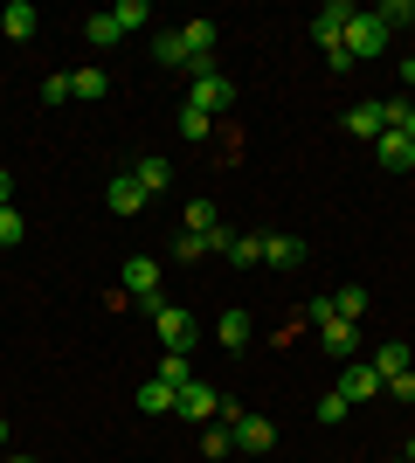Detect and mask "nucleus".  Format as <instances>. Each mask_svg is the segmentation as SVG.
<instances>
[{
    "instance_id": "ddd939ff",
    "label": "nucleus",
    "mask_w": 415,
    "mask_h": 463,
    "mask_svg": "<svg viewBox=\"0 0 415 463\" xmlns=\"http://www.w3.org/2000/svg\"><path fill=\"white\" fill-rule=\"evenodd\" d=\"M0 35H7V42L35 35V0H7V7H0Z\"/></svg>"
},
{
    "instance_id": "4468645a",
    "label": "nucleus",
    "mask_w": 415,
    "mask_h": 463,
    "mask_svg": "<svg viewBox=\"0 0 415 463\" xmlns=\"http://www.w3.org/2000/svg\"><path fill=\"white\" fill-rule=\"evenodd\" d=\"M104 208H111V214H138V208H146V187H138L132 174H118L111 187H104Z\"/></svg>"
},
{
    "instance_id": "473e14b6",
    "label": "nucleus",
    "mask_w": 415,
    "mask_h": 463,
    "mask_svg": "<svg viewBox=\"0 0 415 463\" xmlns=\"http://www.w3.org/2000/svg\"><path fill=\"white\" fill-rule=\"evenodd\" d=\"M21 235H28V222H21V208H0V250H7V242H21Z\"/></svg>"
},
{
    "instance_id": "393cba45",
    "label": "nucleus",
    "mask_w": 415,
    "mask_h": 463,
    "mask_svg": "<svg viewBox=\"0 0 415 463\" xmlns=\"http://www.w3.org/2000/svg\"><path fill=\"white\" fill-rule=\"evenodd\" d=\"M208 250H215V242H208V235H194V229H180V235H174V263H201Z\"/></svg>"
},
{
    "instance_id": "cd10ccee",
    "label": "nucleus",
    "mask_w": 415,
    "mask_h": 463,
    "mask_svg": "<svg viewBox=\"0 0 415 463\" xmlns=\"http://www.w3.org/2000/svg\"><path fill=\"white\" fill-rule=\"evenodd\" d=\"M83 35L98 42V49H111V42H118V21H111V7H104V14H90V21H83Z\"/></svg>"
},
{
    "instance_id": "bb28decb",
    "label": "nucleus",
    "mask_w": 415,
    "mask_h": 463,
    "mask_svg": "<svg viewBox=\"0 0 415 463\" xmlns=\"http://www.w3.org/2000/svg\"><path fill=\"white\" fill-rule=\"evenodd\" d=\"M333 311H339V318H360V311H367V290H360V284H339L333 290Z\"/></svg>"
},
{
    "instance_id": "1a4fd4ad",
    "label": "nucleus",
    "mask_w": 415,
    "mask_h": 463,
    "mask_svg": "<svg viewBox=\"0 0 415 463\" xmlns=\"http://www.w3.org/2000/svg\"><path fill=\"white\" fill-rule=\"evenodd\" d=\"M250 339H257V318H250V311H222V318H215V346L222 353H242V346H250Z\"/></svg>"
},
{
    "instance_id": "c85d7f7f",
    "label": "nucleus",
    "mask_w": 415,
    "mask_h": 463,
    "mask_svg": "<svg viewBox=\"0 0 415 463\" xmlns=\"http://www.w3.org/2000/svg\"><path fill=\"white\" fill-rule=\"evenodd\" d=\"M346 415H354V402H346V394H318V422H346Z\"/></svg>"
},
{
    "instance_id": "f704fd0d",
    "label": "nucleus",
    "mask_w": 415,
    "mask_h": 463,
    "mask_svg": "<svg viewBox=\"0 0 415 463\" xmlns=\"http://www.w3.org/2000/svg\"><path fill=\"white\" fill-rule=\"evenodd\" d=\"M388 394H395V402H415V367L395 373V381H388Z\"/></svg>"
},
{
    "instance_id": "6e6552de",
    "label": "nucleus",
    "mask_w": 415,
    "mask_h": 463,
    "mask_svg": "<svg viewBox=\"0 0 415 463\" xmlns=\"http://www.w3.org/2000/svg\"><path fill=\"white\" fill-rule=\"evenodd\" d=\"M174 415H187V422H201V429H208V422L222 415V394H215L208 381H187V387H180V408H174Z\"/></svg>"
},
{
    "instance_id": "4be33fe9",
    "label": "nucleus",
    "mask_w": 415,
    "mask_h": 463,
    "mask_svg": "<svg viewBox=\"0 0 415 463\" xmlns=\"http://www.w3.org/2000/svg\"><path fill=\"white\" fill-rule=\"evenodd\" d=\"M138 408H146V415H174L180 394H174L166 381H146V387H138Z\"/></svg>"
},
{
    "instance_id": "5701e85b",
    "label": "nucleus",
    "mask_w": 415,
    "mask_h": 463,
    "mask_svg": "<svg viewBox=\"0 0 415 463\" xmlns=\"http://www.w3.org/2000/svg\"><path fill=\"white\" fill-rule=\"evenodd\" d=\"M153 56L166 62V70H194V56H187V42H180V28H174V35H153Z\"/></svg>"
},
{
    "instance_id": "f257e3e1",
    "label": "nucleus",
    "mask_w": 415,
    "mask_h": 463,
    "mask_svg": "<svg viewBox=\"0 0 415 463\" xmlns=\"http://www.w3.org/2000/svg\"><path fill=\"white\" fill-rule=\"evenodd\" d=\"M187 104H194V111H229V104H236V83L222 77L215 62H194V70H187Z\"/></svg>"
},
{
    "instance_id": "a19ab883",
    "label": "nucleus",
    "mask_w": 415,
    "mask_h": 463,
    "mask_svg": "<svg viewBox=\"0 0 415 463\" xmlns=\"http://www.w3.org/2000/svg\"><path fill=\"white\" fill-rule=\"evenodd\" d=\"M0 443H7V415H0Z\"/></svg>"
},
{
    "instance_id": "c9c22d12",
    "label": "nucleus",
    "mask_w": 415,
    "mask_h": 463,
    "mask_svg": "<svg viewBox=\"0 0 415 463\" xmlns=\"http://www.w3.org/2000/svg\"><path fill=\"white\" fill-rule=\"evenodd\" d=\"M395 132H401V138H409V146H415V104H401V118H395Z\"/></svg>"
},
{
    "instance_id": "f3484780",
    "label": "nucleus",
    "mask_w": 415,
    "mask_h": 463,
    "mask_svg": "<svg viewBox=\"0 0 415 463\" xmlns=\"http://www.w3.org/2000/svg\"><path fill=\"white\" fill-rule=\"evenodd\" d=\"M111 21H118V35H138V28H153V0H118Z\"/></svg>"
},
{
    "instance_id": "e433bc0d",
    "label": "nucleus",
    "mask_w": 415,
    "mask_h": 463,
    "mask_svg": "<svg viewBox=\"0 0 415 463\" xmlns=\"http://www.w3.org/2000/svg\"><path fill=\"white\" fill-rule=\"evenodd\" d=\"M0 208H14V174L0 166Z\"/></svg>"
},
{
    "instance_id": "9d476101",
    "label": "nucleus",
    "mask_w": 415,
    "mask_h": 463,
    "mask_svg": "<svg viewBox=\"0 0 415 463\" xmlns=\"http://www.w3.org/2000/svg\"><path fill=\"white\" fill-rule=\"evenodd\" d=\"M208 242H215L236 270H257V263H263V235H229V229H222V235H208Z\"/></svg>"
},
{
    "instance_id": "a211bd4d",
    "label": "nucleus",
    "mask_w": 415,
    "mask_h": 463,
    "mask_svg": "<svg viewBox=\"0 0 415 463\" xmlns=\"http://www.w3.org/2000/svg\"><path fill=\"white\" fill-rule=\"evenodd\" d=\"M201 457H208V463H229V457H236V436H229V422H208V429H201Z\"/></svg>"
},
{
    "instance_id": "39448f33",
    "label": "nucleus",
    "mask_w": 415,
    "mask_h": 463,
    "mask_svg": "<svg viewBox=\"0 0 415 463\" xmlns=\"http://www.w3.org/2000/svg\"><path fill=\"white\" fill-rule=\"evenodd\" d=\"M339 394H346L354 408H367V402H381V394H388V381L374 373V360H346V367H339Z\"/></svg>"
},
{
    "instance_id": "79ce46f5",
    "label": "nucleus",
    "mask_w": 415,
    "mask_h": 463,
    "mask_svg": "<svg viewBox=\"0 0 415 463\" xmlns=\"http://www.w3.org/2000/svg\"><path fill=\"white\" fill-rule=\"evenodd\" d=\"M0 463H7V457H0Z\"/></svg>"
},
{
    "instance_id": "c756f323",
    "label": "nucleus",
    "mask_w": 415,
    "mask_h": 463,
    "mask_svg": "<svg viewBox=\"0 0 415 463\" xmlns=\"http://www.w3.org/2000/svg\"><path fill=\"white\" fill-rule=\"evenodd\" d=\"M42 104L56 111V104H70V70H56V77H42Z\"/></svg>"
},
{
    "instance_id": "7ed1b4c3",
    "label": "nucleus",
    "mask_w": 415,
    "mask_h": 463,
    "mask_svg": "<svg viewBox=\"0 0 415 463\" xmlns=\"http://www.w3.org/2000/svg\"><path fill=\"white\" fill-rule=\"evenodd\" d=\"M153 332H159V346H166V353H194L201 318H194L187 305H159V311H153Z\"/></svg>"
},
{
    "instance_id": "58836bf2",
    "label": "nucleus",
    "mask_w": 415,
    "mask_h": 463,
    "mask_svg": "<svg viewBox=\"0 0 415 463\" xmlns=\"http://www.w3.org/2000/svg\"><path fill=\"white\" fill-rule=\"evenodd\" d=\"M401 457H409V463H415V436H409V443H401Z\"/></svg>"
},
{
    "instance_id": "f03ea898",
    "label": "nucleus",
    "mask_w": 415,
    "mask_h": 463,
    "mask_svg": "<svg viewBox=\"0 0 415 463\" xmlns=\"http://www.w3.org/2000/svg\"><path fill=\"white\" fill-rule=\"evenodd\" d=\"M222 422H229V436H236V457H270V449H277V422H270V415L236 408V415H222Z\"/></svg>"
},
{
    "instance_id": "4c0bfd02",
    "label": "nucleus",
    "mask_w": 415,
    "mask_h": 463,
    "mask_svg": "<svg viewBox=\"0 0 415 463\" xmlns=\"http://www.w3.org/2000/svg\"><path fill=\"white\" fill-rule=\"evenodd\" d=\"M401 83H409V90H415V56H409V62H401Z\"/></svg>"
},
{
    "instance_id": "ea45409f",
    "label": "nucleus",
    "mask_w": 415,
    "mask_h": 463,
    "mask_svg": "<svg viewBox=\"0 0 415 463\" xmlns=\"http://www.w3.org/2000/svg\"><path fill=\"white\" fill-rule=\"evenodd\" d=\"M7 463H42V457H7Z\"/></svg>"
},
{
    "instance_id": "72a5a7b5",
    "label": "nucleus",
    "mask_w": 415,
    "mask_h": 463,
    "mask_svg": "<svg viewBox=\"0 0 415 463\" xmlns=\"http://www.w3.org/2000/svg\"><path fill=\"white\" fill-rule=\"evenodd\" d=\"M325 70H333V77H346V70H360V62L346 56V42H333V49H325Z\"/></svg>"
},
{
    "instance_id": "2eb2a0df",
    "label": "nucleus",
    "mask_w": 415,
    "mask_h": 463,
    "mask_svg": "<svg viewBox=\"0 0 415 463\" xmlns=\"http://www.w3.org/2000/svg\"><path fill=\"white\" fill-rule=\"evenodd\" d=\"M263 263H270V270H297V263H305V242H297V235H263Z\"/></svg>"
},
{
    "instance_id": "f8f14e48",
    "label": "nucleus",
    "mask_w": 415,
    "mask_h": 463,
    "mask_svg": "<svg viewBox=\"0 0 415 463\" xmlns=\"http://www.w3.org/2000/svg\"><path fill=\"white\" fill-rule=\"evenodd\" d=\"M374 159L388 166V174H409V166H415V146H409L401 132H381V138H374Z\"/></svg>"
},
{
    "instance_id": "7c9ffc66",
    "label": "nucleus",
    "mask_w": 415,
    "mask_h": 463,
    "mask_svg": "<svg viewBox=\"0 0 415 463\" xmlns=\"http://www.w3.org/2000/svg\"><path fill=\"white\" fill-rule=\"evenodd\" d=\"M374 14H381V21H388V35H395L401 21H415V0H381Z\"/></svg>"
},
{
    "instance_id": "412c9836",
    "label": "nucleus",
    "mask_w": 415,
    "mask_h": 463,
    "mask_svg": "<svg viewBox=\"0 0 415 463\" xmlns=\"http://www.w3.org/2000/svg\"><path fill=\"white\" fill-rule=\"evenodd\" d=\"M153 381H166L180 394V387L194 381V360H187V353H159V373H153Z\"/></svg>"
},
{
    "instance_id": "423d86ee",
    "label": "nucleus",
    "mask_w": 415,
    "mask_h": 463,
    "mask_svg": "<svg viewBox=\"0 0 415 463\" xmlns=\"http://www.w3.org/2000/svg\"><path fill=\"white\" fill-rule=\"evenodd\" d=\"M118 284H125V298H138L146 311H159V263H153V256H125Z\"/></svg>"
},
{
    "instance_id": "20e7f679",
    "label": "nucleus",
    "mask_w": 415,
    "mask_h": 463,
    "mask_svg": "<svg viewBox=\"0 0 415 463\" xmlns=\"http://www.w3.org/2000/svg\"><path fill=\"white\" fill-rule=\"evenodd\" d=\"M381 49H388V21H381L374 7H360V14L346 21V56H354V62H374Z\"/></svg>"
},
{
    "instance_id": "aec40b11",
    "label": "nucleus",
    "mask_w": 415,
    "mask_h": 463,
    "mask_svg": "<svg viewBox=\"0 0 415 463\" xmlns=\"http://www.w3.org/2000/svg\"><path fill=\"white\" fill-rule=\"evenodd\" d=\"M180 42H187V56H194V62H208V56H215V21H187Z\"/></svg>"
},
{
    "instance_id": "dca6fc26",
    "label": "nucleus",
    "mask_w": 415,
    "mask_h": 463,
    "mask_svg": "<svg viewBox=\"0 0 415 463\" xmlns=\"http://www.w3.org/2000/svg\"><path fill=\"white\" fill-rule=\"evenodd\" d=\"M132 180H138V187H146V194H159V187H174V159H159V153H146V159H138V166H132Z\"/></svg>"
},
{
    "instance_id": "0eeeda50",
    "label": "nucleus",
    "mask_w": 415,
    "mask_h": 463,
    "mask_svg": "<svg viewBox=\"0 0 415 463\" xmlns=\"http://www.w3.org/2000/svg\"><path fill=\"white\" fill-rule=\"evenodd\" d=\"M354 14H360L354 0H325V7L312 14V35H318V49H333V42H346V21H354Z\"/></svg>"
},
{
    "instance_id": "2f4dec72",
    "label": "nucleus",
    "mask_w": 415,
    "mask_h": 463,
    "mask_svg": "<svg viewBox=\"0 0 415 463\" xmlns=\"http://www.w3.org/2000/svg\"><path fill=\"white\" fill-rule=\"evenodd\" d=\"M180 138H208V111H194V104H180Z\"/></svg>"
},
{
    "instance_id": "9b49d317",
    "label": "nucleus",
    "mask_w": 415,
    "mask_h": 463,
    "mask_svg": "<svg viewBox=\"0 0 415 463\" xmlns=\"http://www.w3.org/2000/svg\"><path fill=\"white\" fill-rule=\"evenodd\" d=\"M318 346H325V353L339 360V367H346V360L360 353V332H354V318H325V326H318Z\"/></svg>"
},
{
    "instance_id": "a878e982",
    "label": "nucleus",
    "mask_w": 415,
    "mask_h": 463,
    "mask_svg": "<svg viewBox=\"0 0 415 463\" xmlns=\"http://www.w3.org/2000/svg\"><path fill=\"white\" fill-rule=\"evenodd\" d=\"M187 229H194V235H222V214H215V201H194V208H187Z\"/></svg>"
},
{
    "instance_id": "b1692460",
    "label": "nucleus",
    "mask_w": 415,
    "mask_h": 463,
    "mask_svg": "<svg viewBox=\"0 0 415 463\" xmlns=\"http://www.w3.org/2000/svg\"><path fill=\"white\" fill-rule=\"evenodd\" d=\"M374 373H381V381H395V373H409V346H401V339H388V346L374 353Z\"/></svg>"
},
{
    "instance_id": "6ab92c4d",
    "label": "nucleus",
    "mask_w": 415,
    "mask_h": 463,
    "mask_svg": "<svg viewBox=\"0 0 415 463\" xmlns=\"http://www.w3.org/2000/svg\"><path fill=\"white\" fill-rule=\"evenodd\" d=\"M104 90H111V77H104V70H70V97H83V104H104Z\"/></svg>"
}]
</instances>
